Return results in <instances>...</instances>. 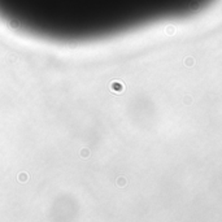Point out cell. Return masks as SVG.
<instances>
[{"mask_svg":"<svg viewBox=\"0 0 222 222\" xmlns=\"http://www.w3.org/2000/svg\"><path fill=\"white\" fill-rule=\"evenodd\" d=\"M96 0H0V10L10 13V16H26L31 10L37 12V8H48V7H73L83 8L82 10L88 12V7Z\"/></svg>","mask_w":222,"mask_h":222,"instance_id":"1","label":"cell"}]
</instances>
